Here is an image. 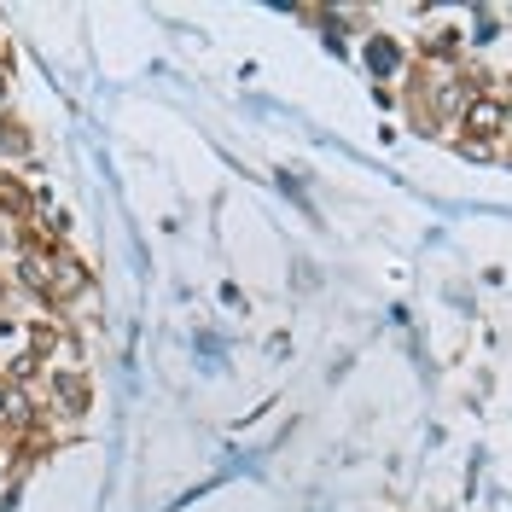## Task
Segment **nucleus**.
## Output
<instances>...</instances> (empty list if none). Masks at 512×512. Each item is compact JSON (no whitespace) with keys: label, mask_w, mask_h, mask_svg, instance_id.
Instances as JSON below:
<instances>
[{"label":"nucleus","mask_w":512,"mask_h":512,"mask_svg":"<svg viewBox=\"0 0 512 512\" xmlns=\"http://www.w3.org/2000/svg\"><path fill=\"white\" fill-rule=\"evenodd\" d=\"M12 268H18V286L35 291V297L47 303V286H53V245H30V239H24Z\"/></svg>","instance_id":"4"},{"label":"nucleus","mask_w":512,"mask_h":512,"mask_svg":"<svg viewBox=\"0 0 512 512\" xmlns=\"http://www.w3.org/2000/svg\"><path fill=\"white\" fill-rule=\"evenodd\" d=\"M0 303H6V274H0Z\"/></svg>","instance_id":"14"},{"label":"nucleus","mask_w":512,"mask_h":512,"mask_svg":"<svg viewBox=\"0 0 512 512\" xmlns=\"http://www.w3.org/2000/svg\"><path fill=\"white\" fill-rule=\"evenodd\" d=\"M35 216V187L18 181L12 169H0V222H30Z\"/></svg>","instance_id":"6"},{"label":"nucleus","mask_w":512,"mask_h":512,"mask_svg":"<svg viewBox=\"0 0 512 512\" xmlns=\"http://www.w3.org/2000/svg\"><path fill=\"white\" fill-rule=\"evenodd\" d=\"M0 419H6V379H0Z\"/></svg>","instance_id":"12"},{"label":"nucleus","mask_w":512,"mask_h":512,"mask_svg":"<svg viewBox=\"0 0 512 512\" xmlns=\"http://www.w3.org/2000/svg\"><path fill=\"white\" fill-rule=\"evenodd\" d=\"M6 99H12V70L0 64V117H6Z\"/></svg>","instance_id":"11"},{"label":"nucleus","mask_w":512,"mask_h":512,"mask_svg":"<svg viewBox=\"0 0 512 512\" xmlns=\"http://www.w3.org/2000/svg\"><path fill=\"white\" fill-rule=\"evenodd\" d=\"M88 286H94V280H88V262H76L70 251H53V286H47V303L64 309V303H76Z\"/></svg>","instance_id":"5"},{"label":"nucleus","mask_w":512,"mask_h":512,"mask_svg":"<svg viewBox=\"0 0 512 512\" xmlns=\"http://www.w3.org/2000/svg\"><path fill=\"white\" fill-rule=\"evenodd\" d=\"M18 158H30V134L12 117H0V163H18Z\"/></svg>","instance_id":"9"},{"label":"nucleus","mask_w":512,"mask_h":512,"mask_svg":"<svg viewBox=\"0 0 512 512\" xmlns=\"http://www.w3.org/2000/svg\"><path fill=\"white\" fill-rule=\"evenodd\" d=\"M460 128H466L478 146H495L501 134H512V105H507V94L478 88V94L466 99V111H460Z\"/></svg>","instance_id":"2"},{"label":"nucleus","mask_w":512,"mask_h":512,"mask_svg":"<svg viewBox=\"0 0 512 512\" xmlns=\"http://www.w3.org/2000/svg\"><path fill=\"white\" fill-rule=\"evenodd\" d=\"M59 344H64V326H59V320H30V355H35V361H47Z\"/></svg>","instance_id":"8"},{"label":"nucleus","mask_w":512,"mask_h":512,"mask_svg":"<svg viewBox=\"0 0 512 512\" xmlns=\"http://www.w3.org/2000/svg\"><path fill=\"white\" fill-rule=\"evenodd\" d=\"M460 41H466V35L448 24V30L425 35V47H419V53H425V64H454V59H460Z\"/></svg>","instance_id":"7"},{"label":"nucleus","mask_w":512,"mask_h":512,"mask_svg":"<svg viewBox=\"0 0 512 512\" xmlns=\"http://www.w3.org/2000/svg\"><path fill=\"white\" fill-rule=\"evenodd\" d=\"M35 373H41V361H35L30 350H18L12 361H6V384H30Z\"/></svg>","instance_id":"10"},{"label":"nucleus","mask_w":512,"mask_h":512,"mask_svg":"<svg viewBox=\"0 0 512 512\" xmlns=\"http://www.w3.org/2000/svg\"><path fill=\"white\" fill-rule=\"evenodd\" d=\"M483 82H472L466 70H454V64H425L419 70V111H425V128H443L448 117H460L466 111V99L478 94Z\"/></svg>","instance_id":"1"},{"label":"nucleus","mask_w":512,"mask_h":512,"mask_svg":"<svg viewBox=\"0 0 512 512\" xmlns=\"http://www.w3.org/2000/svg\"><path fill=\"white\" fill-rule=\"evenodd\" d=\"M88 408H94V384H88V373H82V367H59V373H53V414L82 419Z\"/></svg>","instance_id":"3"},{"label":"nucleus","mask_w":512,"mask_h":512,"mask_svg":"<svg viewBox=\"0 0 512 512\" xmlns=\"http://www.w3.org/2000/svg\"><path fill=\"white\" fill-rule=\"evenodd\" d=\"M0 483H6V454H0Z\"/></svg>","instance_id":"13"}]
</instances>
